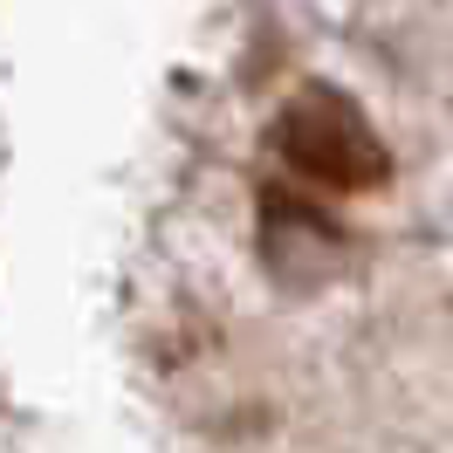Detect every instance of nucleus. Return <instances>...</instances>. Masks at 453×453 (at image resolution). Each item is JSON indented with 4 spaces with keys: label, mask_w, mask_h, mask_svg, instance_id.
<instances>
[{
    "label": "nucleus",
    "mask_w": 453,
    "mask_h": 453,
    "mask_svg": "<svg viewBox=\"0 0 453 453\" xmlns=\"http://www.w3.org/2000/svg\"><path fill=\"white\" fill-rule=\"evenodd\" d=\"M275 144L282 158L316 186H337V193H371L385 179V144L371 138V124L357 117L350 96L337 89H303L282 117H275Z\"/></svg>",
    "instance_id": "f257e3e1"
}]
</instances>
